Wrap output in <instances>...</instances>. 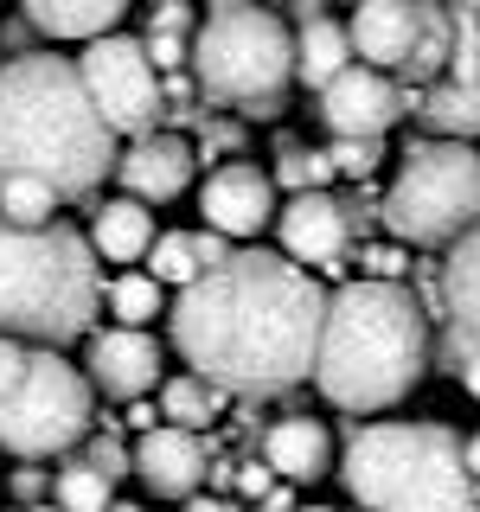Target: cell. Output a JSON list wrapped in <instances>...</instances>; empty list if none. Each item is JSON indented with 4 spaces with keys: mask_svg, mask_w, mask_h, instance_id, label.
<instances>
[{
    "mask_svg": "<svg viewBox=\"0 0 480 512\" xmlns=\"http://www.w3.org/2000/svg\"><path fill=\"white\" fill-rule=\"evenodd\" d=\"M320 320H327V288L282 250L256 244L231 250V263L205 269L167 301V340L224 397H276L314 378Z\"/></svg>",
    "mask_w": 480,
    "mask_h": 512,
    "instance_id": "obj_1",
    "label": "cell"
},
{
    "mask_svg": "<svg viewBox=\"0 0 480 512\" xmlns=\"http://www.w3.org/2000/svg\"><path fill=\"white\" fill-rule=\"evenodd\" d=\"M77 77H84L96 116L109 122V135H154L160 116H167V77L154 71L148 45L128 39V32H109V39H90L84 58H77Z\"/></svg>",
    "mask_w": 480,
    "mask_h": 512,
    "instance_id": "obj_9",
    "label": "cell"
},
{
    "mask_svg": "<svg viewBox=\"0 0 480 512\" xmlns=\"http://www.w3.org/2000/svg\"><path fill=\"white\" fill-rule=\"evenodd\" d=\"M269 180L288 186V199H295V192H327L333 186V160H327V148H282Z\"/></svg>",
    "mask_w": 480,
    "mask_h": 512,
    "instance_id": "obj_29",
    "label": "cell"
},
{
    "mask_svg": "<svg viewBox=\"0 0 480 512\" xmlns=\"http://www.w3.org/2000/svg\"><path fill=\"white\" fill-rule=\"evenodd\" d=\"M128 429H135V436H148V429H160V410L148 404V397H141V404H128Z\"/></svg>",
    "mask_w": 480,
    "mask_h": 512,
    "instance_id": "obj_37",
    "label": "cell"
},
{
    "mask_svg": "<svg viewBox=\"0 0 480 512\" xmlns=\"http://www.w3.org/2000/svg\"><path fill=\"white\" fill-rule=\"evenodd\" d=\"M442 314H448V327L436 340V359L448 372H461L480 352V224L442 256Z\"/></svg>",
    "mask_w": 480,
    "mask_h": 512,
    "instance_id": "obj_15",
    "label": "cell"
},
{
    "mask_svg": "<svg viewBox=\"0 0 480 512\" xmlns=\"http://www.w3.org/2000/svg\"><path fill=\"white\" fill-rule=\"evenodd\" d=\"M135 480L154 500H192V493L212 480V442L192 436V429H148L135 436Z\"/></svg>",
    "mask_w": 480,
    "mask_h": 512,
    "instance_id": "obj_16",
    "label": "cell"
},
{
    "mask_svg": "<svg viewBox=\"0 0 480 512\" xmlns=\"http://www.w3.org/2000/svg\"><path fill=\"white\" fill-rule=\"evenodd\" d=\"M199 212H205V231H218L224 244H250L276 224V180L256 160H224V167L205 173Z\"/></svg>",
    "mask_w": 480,
    "mask_h": 512,
    "instance_id": "obj_11",
    "label": "cell"
},
{
    "mask_svg": "<svg viewBox=\"0 0 480 512\" xmlns=\"http://www.w3.org/2000/svg\"><path fill=\"white\" fill-rule=\"evenodd\" d=\"M384 231L416 250H448L480 224V148L468 141H410L378 205Z\"/></svg>",
    "mask_w": 480,
    "mask_h": 512,
    "instance_id": "obj_7",
    "label": "cell"
},
{
    "mask_svg": "<svg viewBox=\"0 0 480 512\" xmlns=\"http://www.w3.org/2000/svg\"><path fill=\"white\" fill-rule=\"evenodd\" d=\"M103 301H109V314H116V327H135V333H148L154 320L167 314V288H160L148 269H122V276L103 288Z\"/></svg>",
    "mask_w": 480,
    "mask_h": 512,
    "instance_id": "obj_25",
    "label": "cell"
},
{
    "mask_svg": "<svg viewBox=\"0 0 480 512\" xmlns=\"http://www.w3.org/2000/svg\"><path fill=\"white\" fill-rule=\"evenodd\" d=\"M340 487L359 512H480V487L448 423H365L340 448Z\"/></svg>",
    "mask_w": 480,
    "mask_h": 512,
    "instance_id": "obj_5",
    "label": "cell"
},
{
    "mask_svg": "<svg viewBox=\"0 0 480 512\" xmlns=\"http://www.w3.org/2000/svg\"><path fill=\"white\" fill-rule=\"evenodd\" d=\"M13 512H58V506H52V500H45V506H13Z\"/></svg>",
    "mask_w": 480,
    "mask_h": 512,
    "instance_id": "obj_41",
    "label": "cell"
},
{
    "mask_svg": "<svg viewBox=\"0 0 480 512\" xmlns=\"http://www.w3.org/2000/svg\"><path fill=\"white\" fill-rule=\"evenodd\" d=\"M90 250L103 256V263H148V250H154V212L148 205H135V199H103L90 212Z\"/></svg>",
    "mask_w": 480,
    "mask_h": 512,
    "instance_id": "obj_20",
    "label": "cell"
},
{
    "mask_svg": "<svg viewBox=\"0 0 480 512\" xmlns=\"http://www.w3.org/2000/svg\"><path fill=\"white\" fill-rule=\"evenodd\" d=\"M109 512H148V506H122V500H116V506H109Z\"/></svg>",
    "mask_w": 480,
    "mask_h": 512,
    "instance_id": "obj_43",
    "label": "cell"
},
{
    "mask_svg": "<svg viewBox=\"0 0 480 512\" xmlns=\"http://www.w3.org/2000/svg\"><path fill=\"white\" fill-rule=\"evenodd\" d=\"M20 359H26V346H20V340H0V391L20 378Z\"/></svg>",
    "mask_w": 480,
    "mask_h": 512,
    "instance_id": "obj_36",
    "label": "cell"
},
{
    "mask_svg": "<svg viewBox=\"0 0 480 512\" xmlns=\"http://www.w3.org/2000/svg\"><path fill=\"white\" fill-rule=\"evenodd\" d=\"M7 487H13V500H20V506H45V493H52V474H45V468H20Z\"/></svg>",
    "mask_w": 480,
    "mask_h": 512,
    "instance_id": "obj_34",
    "label": "cell"
},
{
    "mask_svg": "<svg viewBox=\"0 0 480 512\" xmlns=\"http://www.w3.org/2000/svg\"><path fill=\"white\" fill-rule=\"evenodd\" d=\"M448 7H474V13H480V0H448Z\"/></svg>",
    "mask_w": 480,
    "mask_h": 512,
    "instance_id": "obj_45",
    "label": "cell"
},
{
    "mask_svg": "<svg viewBox=\"0 0 480 512\" xmlns=\"http://www.w3.org/2000/svg\"><path fill=\"white\" fill-rule=\"evenodd\" d=\"M52 506L58 512H109L116 506V487H109L90 461H64L58 480H52Z\"/></svg>",
    "mask_w": 480,
    "mask_h": 512,
    "instance_id": "obj_26",
    "label": "cell"
},
{
    "mask_svg": "<svg viewBox=\"0 0 480 512\" xmlns=\"http://www.w3.org/2000/svg\"><path fill=\"white\" fill-rule=\"evenodd\" d=\"M148 32H173V39H192V32H199V13H192V0H167V7H154Z\"/></svg>",
    "mask_w": 480,
    "mask_h": 512,
    "instance_id": "obj_33",
    "label": "cell"
},
{
    "mask_svg": "<svg viewBox=\"0 0 480 512\" xmlns=\"http://www.w3.org/2000/svg\"><path fill=\"white\" fill-rule=\"evenodd\" d=\"M455 378H461V391H468V397H474V404H480V352H474V359H468V365H461V372H455Z\"/></svg>",
    "mask_w": 480,
    "mask_h": 512,
    "instance_id": "obj_38",
    "label": "cell"
},
{
    "mask_svg": "<svg viewBox=\"0 0 480 512\" xmlns=\"http://www.w3.org/2000/svg\"><path fill=\"white\" fill-rule=\"evenodd\" d=\"M237 148H244V122H212V116H205L199 141H192V160H218V167H224V160H244Z\"/></svg>",
    "mask_w": 480,
    "mask_h": 512,
    "instance_id": "obj_31",
    "label": "cell"
},
{
    "mask_svg": "<svg viewBox=\"0 0 480 512\" xmlns=\"http://www.w3.org/2000/svg\"><path fill=\"white\" fill-rule=\"evenodd\" d=\"M148 7H167V0H148Z\"/></svg>",
    "mask_w": 480,
    "mask_h": 512,
    "instance_id": "obj_46",
    "label": "cell"
},
{
    "mask_svg": "<svg viewBox=\"0 0 480 512\" xmlns=\"http://www.w3.org/2000/svg\"><path fill=\"white\" fill-rule=\"evenodd\" d=\"M416 122L436 141H480V77H442L416 96Z\"/></svg>",
    "mask_w": 480,
    "mask_h": 512,
    "instance_id": "obj_22",
    "label": "cell"
},
{
    "mask_svg": "<svg viewBox=\"0 0 480 512\" xmlns=\"http://www.w3.org/2000/svg\"><path fill=\"white\" fill-rule=\"evenodd\" d=\"M103 276H96V250L71 224H20L0 218V340L20 346H71L90 340Z\"/></svg>",
    "mask_w": 480,
    "mask_h": 512,
    "instance_id": "obj_4",
    "label": "cell"
},
{
    "mask_svg": "<svg viewBox=\"0 0 480 512\" xmlns=\"http://www.w3.org/2000/svg\"><path fill=\"white\" fill-rule=\"evenodd\" d=\"M192 141L180 135V128H154V135H141V141H128V148L116 154V186H122V199H135V205H167V199H180V192L192 186Z\"/></svg>",
    "mask_w": 480,
    "mask_h": 512,
    "instance_id": "obj_14",
    "label": "cell"
},
{
    "mask_svg": "<svg viewBox=\"0 0 480 512\" xmlns=\"http://www.w3.org/2000/svg\"><path fill=\"white\" fill-rule=\"evenodd\" d=\"M295 512H340V506H295Z\"/></svg>",
    "mask_w": 480,
    "mask_h": 512,
    "instance_id": "obj_42",
    "label": "cell"
},
{
    "mask_svg": "<svg viewBox=\"0 0 480 512\" xmlns=\"http://www.w3.org/2000/svg\"><path fill=\"white\" fill-rule=\"evenodd\" d=\"M295 32V84H308L314 96L333 84L340 71H352V39H346V20H333V13H314V20L288 26Z\"/></svg>",
    "mask_w": 480,
    "mask_h": 512,
    "instance_id": "obj_21",
    "label": "cell"
},
{
    "mask_svg": "<svg viewBox=\"0 0 480 512\" xmlns=\"http://www.w3.org/2000/svg\"><path fill=\"white\" fill-rule=\"evenodd\" d=\"M58 192L39 180H0V218L20 224V231H39V224H58Z\"/></svg>",
    "mask_w": 480,
    "mask_h": 512,
    "instance_id": "obj_28",
    "label": "cell"
},
{
    "mask_svg": "<svg viewBox=\"0 0 480 512\" xmlns=\"http://www.w3.org/2000/svg\"><path fill=\"white\" fill-rule=\"evenodd\" d=\"M84 442H90V448H84V461L109 480V487H116L122 474H135V442H122L116 429H103V436H84Z\"/></svg>",
    "mask_w": 480,
    "mask_h": 512,
    "instance_id": "obj_30",
    "label": "cell"
},
{
    "mask_svg": "<svg viewBox=\"0 0 480 512\" xmlns=\"http://www.w3.org/2000/svg\"><path fill=\"white\" fill-rule=\"evenodd\" d=\"M84 378L96 397H116V404H141L148 391H160L167 378V352L154 333L135 327H103L84 340Z\"/></svg>",
    "mask_w": 480,
    "mask_h": 512,
    "instance_id": "obj_12",
    "label": "cell"
},
{
    "mask_svg": "<svg viewBox=\"0 0 480 512\" xmlns=\"http://www.w3.org/2000/svg\"><path fill=\"white\" fill-rule=\"evenodd\" d=\"M148 276H154L160 288H192V282L205 276L192 231H160V237H154V250H148Z\"/></svg>",
    "mask_w": 480,
    "mask_h": 512,
    "instance_id": "obj_27",
    "label": "cell"
},
{
    "mask_svg": "<svg viewBox=\"0 0 480 512\" xmlns=\"http://www.w3.org/2000/svg\"><path fill=\"white\" fill-rule=\"evenodd\" d=\"M90 416H96V391L84 365H71L52 346H26L20 378L0 391V448L20 461L71 455L90 436Z\"/></svg>",
    "mask_w": 480,
    "mask_h": 512,
    "instance_id": "obj_8",
    "label": "cell"
},
{
    "mask_svg": "<svg viewBox=\"0 0 480 512\" xmlns=\"http://www.w3.org/2000/svg\"><path fill=\"white\" fill-rule=\"evenodd\" d=\"M192 244H199V269H218V263H231V244H224L218 231H192Z\"/></svg>",
    "mask_w": 480,
    "mask_h": 512,
    "instance_id": "obj_35",
    "label": "cell"
},
{
    "mask_svg": "<svg viewBox=\"0 0 480 512\" xmlns=\"http://www.w3.org/2000/svg\"><path fill=\"white\" fill-rule=\"evenodd\" d=\"M160 423L167 429H192V436H205V429L224 416V391L218 384H205L199 372H173V378H160Z\"/></svg>",
    "mask_w": 480,
    "mask_h": 512,
    "instance_id": "obj_24",
    "label": "cell"
},
{
    "mask_svg": "<svg viewBox=\"0 0 480 512\" xmlns=\"http://www.w3.org/2000/svg\"><path fill=\"white\" fill-rule=\"evenodd\" d=\"M327 160H333V173H346V180H365V173L384 160V141H333Z\"/></svg>",
    "mask_w": 480,
    "mask_h": 512,
    "instance_id": "obj_32",
    "label": "cell"
},
{
    "mask_svg": "<svg viewBox=\"0 0 480 512\" xmlns=\"http://www.w3.org/2000/svg\"><path fill=\"white\" fill-rule=\"evenodd\" d=\"M116 154L77 58L20 52L0 64V180H39L58 199H90L116 173Z\"/></svg>",
    "mask_w": 480,
    "mask_h": 512,
    "instance_id": "obj_2",
    "label": "cell"
},
{
    "mask_svg": "<svg viewBox=\"0 0 480 512\" xmlns=\"http://www.w3.org/2000/svg\"><path fill=\"white\" fill-rule=\"evenodd\" d=\"M461 461H468V474H474V487H480V436L461 442Z\"/></svg>",
    "mask_w": 480,
    "mask_h": 512,
    "instance_id": "obj_39",
    "label": "cell"
},
{
    "mask_svg": "<svg viewBox=\"0 0 480 512\" xmlns=\"http://www.w3.org/2000/svg\"><path fill=\"white\" fill-rule=\"evenodd\" d=\"M128 7H135V0H20V20L52 45L58 39L90 45V39H109Z\"/></svg>",
    "mask_w": 480,
    "mask_h": 512,
    "instance_id": "obj_19",
    "label": "cell"
},
{
    "mask_svg": "<svg viewBox=\"0 0 480 512\" xmlns=\"http://www.w3.org/2000/svg\"><path fill=\"white\" fill-rule=\"evenodd\" d=\"M448 52H455V13H448V0H416V45H410V64L397 71V84L404 90L442 84Z\"/></svg>",
    "mask_w": 480,
    "mask_h": 512,
    "instance_id": "obj_23",
    "label": "cell"
},
{
    "mask_svg": "<svg viewBox=\"0 0 480 512\" xmlns=\"http://www.w3.org/2000/svg\"><path fill=\"white\" fill-rule=\"evenodd\" d=\"M263 512H295V500L288 493H263Z\"/></svg>",
    "mask_w": 480,
    "mask_h": 512,
    "instance_id": "obj_40",
    "label": "cell"
},
{
    "mask_svg": "<svg viewBox=\"0 0 480 512\" xmlns=\"http://www.w3.org/2000/svg\"><path fill=\"white\" fill-rule=\"evenodd\" d=\"M263 468L276 480H288V487H314V480H327L333 468H340V461H333L327 423H314V416H282V423H269Z\"/></svg>",
    "mask_w": 480,
    "mask_h": 512,
    "instance_id": "obj_18",
    "label": "cell"
},
{
    "mask_svg": "<svg viewBox=\"0 0 480 512\" xmlns=\"http://www.w3.org/2000/svg\"><path fill=\"white\" fill-rule=\"evenodd\" d=\"M416 96H423V90H404L397 77L352 64V71H340L327 90H320L314 116L327 122L333 141H384V128H397L404 116H416Z\"/></svg>",
    "mask_w": 480,
    "mask_h": 512,
    "instance_id": "obj_10",
    "label": "cell"
},
{
    "mask_svg": "<svg viewBox=\"0 0 480 512\" xmlns=\"http://www.w3.org/2000/svg\"><path fill=\"white\" fill-rule=\"evenodd\" d=\"M186 71L199 84V103L276 122L282 96L295 84V32H288L282 13L256 7V0H237V7H218L199 20Z\"/></svg>",
    "mask_w": 480,
    "mask_h": 512,
    "instance_id": "obj_6",
    "label": "cell"
},
{
    "mask_svg": "<svg viewBox=\"0 0 480 512\" xmlns=\"http://www.w3.org/2000/svg\"><path fill=\"white\" fill-rule=\"evenodd\" d=\"M276 237H282V256L295 269H340L346 263V244H352V212L333 192H295V199L276 205Z\"/></svg>",
    "mask_w": 480,
    "mask_h": 512,
    "instance_id": "obj_13",
    "label": "cell"
},
{
    "mask_svg": "<svg viewBox=\"0 0 480 512\" xmlns=\"http://www.w3.org/2000/svg\"><path fill=\"white\" fill-rule=\"evenodd\" d=\"M256 7H269V13H276V7H288V0H256Z\"/></svg>",
    "mask_w": 480,
    "mask_h": 512,
    "instance_id": "obj_44",
    "label": "cell"
},
{
    "mask_svg": "<svg viewBox=\"0 0 480 512\" xmlns=\"http://www.w3.org/2000/svg\"><path fill=\"white\" fill-rule=\"evenodd\" d=\"M436 365V333L423 320V301L404 282H346L327 295L320 320V352H314V391L333 410L378 416L404 404Z\"/></svg>",
    "mask_w": 480,
    "mask_h": 512,
    "instance_id": "obj_3",
    "label": "cell"
},
{
    "mask_svg": "<svg viewBox=\"0 0 480 512\" xmlns=\"http://www.w3.org/2000/svg\"><path fill=\"white\" fill-rule=\"evenodd\" d=\"M352 7H359V0H352Z\"/></svg>",
    "mask_w": 480,
    "mask_h": 512,
    "instance_id": "obj_47",
    "label": "cell"
},
{
    "mask_svg": "<svg viewBox=\"0 0 480 512\" xmlns=\"http://www.w3.org/2000/svg\"><path fill=\"white\" fill-rule=\"evenodd\" d=\"M346 39H352V58L365 71L397 77L410 64V45H416V0H359L346 20Z\"/></svg>",
    "mask_w": 480,
    "mask_h": 512,
    "instance_id": "obj_17",
    "label": "cell"
}]
</instances>
